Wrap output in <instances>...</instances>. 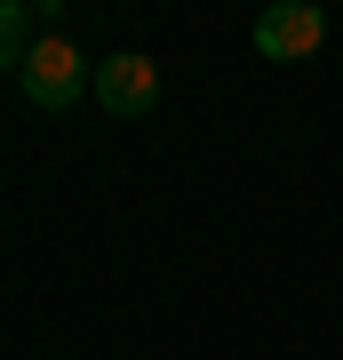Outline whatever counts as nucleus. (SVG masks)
Instances as JSON below:
<instances>
[{
  "instance_id": "1",
  "label": "nucleus",
  "mask_w": 343,
  "mask_h": 360,
  "mask_svg": "<svg viewBox=\"0 0 343 360\" xmlns=\"http://www.w3.org/2000/svg\"><path fill=\"white\" fill-rule=\"evenodd\" d=\"M16 80H25V96L40 104V112H72V104L96 89V65H88V56H80L72 40H64V32H40Z\"/></svg>"
},
{
  "instance_id": "2",
  "label": "nucleus",
  "mask_w": 343,
  "mask_h": 360,
  "mask_svg": "<svg viewBox=\"0 0 343 360\" xmlns=\"http://www.w3.org/2000/svg\"><path fill=\"white\" fill-rule=\"evenodd\" d=\"M319 40H328V8H311V0H271L255 16V56H271V65H304Z\"/></svg>"
},
{
  "instance_id": "3",
  "label": "nucleus",
  "mask_w": 343,
  "mask_h": 360,
  "mask_svg": "<svg viewBox=\"0 0 343 360\" xmlns=\"http://www.w3.org/2000/svg\"><path fill=\"white\" fill-rule=\"evenodd\" d=\"M88 96H96L112 120H144V112L160 104V65H152V56H136V49H120V56H104V65H96V89H88Z\"/></svg>"
},
{
  "instance_id": "4",
  "label": "nucleus",
  "mask_w": 343,
  "mask_h": 360,
  "mask_svg": "<svg viewBox=\"0 0 343 360\" xmlns=\"http://www.w3.org/2000/svg\"><path fill=\"white\" fill-rule=\"evenodd\" d=\"M32 25H40V16L25 8V0H0V72H25V56H32Z\"/></svg>"
}]
</instances>
